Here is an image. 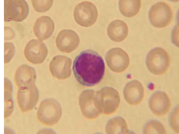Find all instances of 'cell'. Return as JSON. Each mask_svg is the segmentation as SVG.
I'll use <instances>...</instances> for the list:
<instances>
[{"instance_id": "obj_1", "label": "cell", "mask_w": 179, "mask_h": 134, "mask_svg": "<svg viewBox=\"0 0 179 134\" xmlns=\"http://www.w3.org/2000/svg\"><path fill=\"white\" fill-rule=\"evenodd\" d=\"M72 69L77 81L83 86H93L99 83L105 73V65L102 57L90 49L81 52L75 58Z\"/></svg>"}, {"instance_id": "obj_2", "label": "cell", "mask_w": 179, "mask_h": 134, "mask_svg": "<svg viewBox=\"0 0 179 134\" xmlns=\"http://www.w3.org/2000/svg\"><path fill=\"white\" fill-rule=\"evenodd\" d=\"M95 96L96 107L101 114L109 115L114 112L120 105L118 92L115 89L105 87L97 91Z\"/></svg>"}, {"instance_id": "obj_3", "label": "cell", "mask_w": 179, "mask_h": 134, "mask_svg": "<svg viewBox=\"0 0 179 134\" xmlns=\"http://www.w3.org/2000/svg\"><path fill=\"white\" fill-rule=\"evenodd\" d=\"M170 56L164 49L160 47L154 48L148 53L146 64L148 70L157 75H162L168 70L170 64Z\"/></svg>"}, {"instance_id": "obj_4", "label": "cell", "mask_w": 179, "mask_h": 134, "mask_svg": "<svg viewBox=\"0 0 179 134\" xmlns=\"http://www.w3.org/2000/svg\"><path fill=\"white\" fill-rule=\"evenodd\" d=\"M173 17L171 7L164 2H159L154 4L148 13V19L151 24L158 28H162L169 25Z\"/></svg>"}, {"instance_id": "obj_5", "label": "cell", "mask_w": 179, "mask_h": 134, "mask_svg": "<svg viewBox=\"0 0 179 134\" xmlns=\"http://www.w3.org/2000/svg\"><path fill=\"white\" fill-rule=\"evenodd\" d=\"M60 108L59 103L55 100L45 99L41 102L37 110V119L42 124L48 126L53 125L59 120Z\"/></svg>"}, {"instance_id": "obj_6", "label": "cell", "mask_w": 179, "mask_h": 134, "mask_svg": "<svg viewBox=\"0 0 179 134\" xmlns=\"http://www.w3.org/2000/svg\"><path fill=\"white\" fill-rule=\"evenodd\" d=\"M29 7L24 0H4V21L21 22L25 19L29 12Z\"/></svg>"}, {"instance_id": "obj_7", "label": "cell", "mask_w": 179, "mask_h": 134, "mask_svg": "<svg viewBox=\"0 0 179 134\" xmlns=\"http://www.w3.org/2000/svg\"><path fill=\"white\" fill-rule=\"evenodd\" d=\"M74 16L75 21L79 25L88 27L93 25L96 21L98 12L93 3L89 1H83L75 7Z\"/></svg>"}, {"instance_id": "obj_8", "label": "cell", "mask_w": 179, "mask_h": 134, "mask_svg": "<svg viewBox=\"0 0 179 134\" xmlns=\"http://www.w3.org/2000/svg\"><path fill=\"white\" fill-rule=\"evenodd\" d=\"M39 97V92L35 85L19 88L17 99L19 108L24 112L31 110L36 105Z\"/></svg>"}, {"instance_id": "obj_9", "label": "cell", "mask_w": 179, "mask_h": 134, "mask_svg": "<svg viewBox=\"0 0 179 134\" xmlns=\"http://www.w3.org/2000/svg\"><path fill=\"white\" fill-rule=\"evenodd\" d=\"M47 54V49L45 44L38 39H31L27 43L24 48L25 58L29 62L34 64L42 63Z\"/></svg>"}, {"instance_id": "obj_10", "label": "cell", "mask_w": 179, "mask_h": 134, "mask_svg": "<svg viewBox=\"0 0 179 134\" xmlns=\"http://www.w3.org/2000/svg\"><path fill=\"white\" fill-rule=\"evenodd\" d=\"M150 109L152 113L158 116L166 115L171 107V100L165 92L156 91L150 98L149 103Z\"/></svg>"}, {"instance_id": "obj_11", "label": "cell", "mask_w": 179, "mask_h": 134, "mask_svg": "<svg viewBox=\"0 0 179 134\" xmlns=\"http://www.w3.org/2000/svg\"><path fill=\"white\" fill-rule=\"evenodd\" d=\"M144 95V90L142 83L135 80L128 82L124 89V98L129 104L138 105L143 100Z\"/></svg>"}, {"instance_id": "obj_12", "label": "cell", "mask_w": 179, "mask_h": 134, "mask_svg": "<svg viewBox=\"0 0 179 134\" xmlns=\"http://www.w3.org/2000/svg\"><path fill=\"white\" fill-rule=\"evenodd\" d=\"M56 42L57 47L60 51L70 52L77 47L79 38L74 31L71 30H64L58 33Z\"/></svg>"}, {"instance_id": "obj_13", "label": "cell", "mask_w": 179, "mask_h": 134, "mask_svg": "<svg viewBox=\"0 0 179 134\" xmlns=\"http://www.w3.org/2000/svg\"><path fill=\"white\" fill-rule=\"evenodd\" d=\"M36 78L35 69L27 64L20 65L17 68L15 72V82L19 88L35 85Z\"/></svg>"}, {"instance_id": "obj_14", "label": "cell", "mask_w": 179, "mask_h": 134, "mask_svg": "<svg viewBox=\"0 0 179 134\" xmlns=\"http://www.w3.org/2000/svg\"><path fill=\"white\" fill-rule=\"evenodd\" d=\"M54 28V22L52 19L48 16H43L37 19L34 25L33 30L36 37L43 40L51 36Z\"/></svg>"}, {"instance_id": "obj_15", "label": "cell", "mask_w": 179, "mask_h": 134, "mask_svg": "<svg viewBox=\"0 0 179 134\" xmlns=\"http://www.w3.org/2000/svg\"><path fill=\"white\" fill-rule=\"evenodd\" d=\"M80 103L83 114L87 118H94L101 114L96 106L93 91L87 90L83 92L80 99Z\"/></svg>"}, {"instance_id": "obj_16", "label": "cell", "mask_w": 179, "mask_h": 134, "mask_svg": "<svg viewBox=\"0 0 179 134\" xmlns=\"http://www.w3.org/2000/svg\"><path fill=\"white\" fill-rule=\"evenodd\" d=\"M106 62L113 61L114 65H117V72L125 71L129 66L130 59L125 51L120 48H112L108 51L106 55Z\"/></svg>"}, {"instance_id": "obj_17", "label": "cell", "mask_w": 179, "mask_h": 134, "mask_svg": "<svg viewBox=\"0 0 179 134\" xmlns=\"http://www.w3.org/2000/svg\"><path fill=\"white\" fill-rule=\"evenodd\" d=\"M107 33L112 40L119 42L124 40L128 33V26L124 21L119 19L114 20L108 25Z\"/></svg>"}, {"instance_id": "obj_18", "label": "cell", "mask_w": 179, "mask_h": 134, "mask_svg": "<svg viewBox=\"0 0 179 134\" xmlns=\"http://www.w3.org/2000/svg\"><path fill=\"white\" fill-rule=\"evenodd\" d=\"M106 131L108 134L130 133L125 120L121 117H115L109 120L106 125Z\"/></svg>"}, {"instance_id": "obj_19", "label": "cell", "mask_w": 179, "mask_h": 134, "mask_svg": "<svg viewBox=\"0 0 179 134\" xmlns=\"http://www.w3.org/2000/svg\"><path fill=\"white\" fill-rule=\"evenodd\" d=\"M119 7L121 13L127 17L136 15L141 8V1L138 0H120Z\"/></svg>"}, {"instance_id": "obj_20", "label": "cell", "mask_w": 179, "mask_h": 134, "mask_svg": "<svg viewBox=\"0 0 179 134\" xmlns=\"http://www.w3.org/2000/svg\"><path fill=\"white\" fill-rule=\"evenodd\" d=\"M13 86L11 81L4 78V118L9 117L14 109Z\"/></svg>"}, {"instance_id": "obj_21", "label": "cell", "mask_w": 179, "mask_h": 134, "mask_svg": "<svg viewBox=\"0 0 179 134\" xmlns=\"http://www.w3.org/2000/svg\"><path fill=\"white\" fill-rule=\"evenodd\" d=\"M144 134H167V132L163 124L158 121L150 120L144 126Z\"/></svg>"}, {"instance_id": "obj_22", "label": "cell", "mask_w": 179, "mask_h": 134, "mask_svg": "<svg viewBox=\"0 0 179 134\" xmlns=\"http://www.w3.org/2000/svg\"><path fill=\"white\" fill-rule=\"evenodd\" d=\"M31 2L36 11L39 12H44L50 9L53 1V0H32Z\"/></svg>"}, {"instance_id": "obj_23", "label": "cell", "mask_w": 179, "mask_h": 134, "mask_svg": "<svg viewBox=\"0 0 179 134\" xmlns=\"http://www.w3.org/2000/svg\"><path fill=\"white\" fill-rule=\"evenodd\" d=\"M4 44V63L7 64L11 61L14 56L15 49L14 44L11 42H5Z\"/></svg>"}, {"instance_id": "obj_24", "label": "cell", "mask_w": 179, "mask_h": 134, "mask_svg": "<svg viewBox=\"0 0 179 134\" xmlns=\"http://www.w3.org/2000/svg\"><path fill=\"white\" fill-rule=\"evenodd\" d=\"M169 121L173 130L179 133V107H177L172 110L170 115Z\"/></svg>"}, {"instance_id": "obj_25", "label": "cell", "mask_w": 179, "mask_h": 134, "mask_svg": "<svg viewBox=\"0 0 179 134\" xmlns=\"http://www.w3.org/2000/svg\"><path fill=\"white\" fill-rule=\"evenodd\" d=\"M4 31H6V32H4V40H10L9 36L10 34L12 39L14 38L15 36V34L13 30L10 28L6 27H4Z\"/></svg>"}]
</instances>
